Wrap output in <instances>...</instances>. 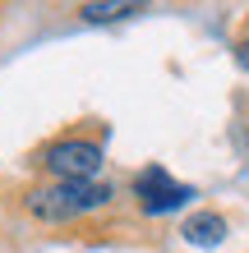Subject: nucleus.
<instances>
[{"label":"nucleus","mask_w":249,"mask_h":253,"mask_svg":"<svg viewBox=\"0 0 249 253\" xmlns=\"http://www.w3.org/2000/svg\"><path fill=\"white\" fill-rule=\"evenodd\" d=\"M111 198H115V189L101 184V180H51V184L28 189L23 207L37 221L65 226V221H79V216H93L101 207H111Z\"/></svg>","instance_id":"obj_1"},{"label":"nucleus","mask_w":249,"mask_h":253,"mask_svg":"<svg viewBox=\"0 0 249 253\" xmlns=\"http://www.w3.org/2000/svg\"><path fill=\"white\" fill-rule=\"evenodd\" d=\"M37 166L51 175V180H97L101 170V143L93 138H55L37 152Z\"/></svg>","instance_id":"obj_2"},{"label":"nucleus","mask_w":249,"mask_h":253,"mask_svg":"<svg viewBox=\"0 0 249 253\" xmlns=\"http://www.w3.org/2000/svg\"><path fill=\"white\" fill-rule=\"evenodd\" d=\"M189 198H194V189L180 184L162 166H148V170L134 175V203H139L143 216H171V212H180Z\"/></svg>","instance_id":"obj_3"},{"label":"nucleus","mask_w":249,"mask_h":253,"mask_svg":"<svg viewBox=\"0 0 249 253\" xmlns=\"http://www.w3.org/2000/svg\"><path fill=\"white\" fill-rule=\"evenodd\" d=\"M180 235H185V244H199V249H217L226 240V216L222 212H194L180 226Z\"/></svg>","instance_id":"obj_4"},{"label":"nucleus","mask_w":249,"mask_h":253,"mask_svg":"<svg viewBox=\"0 0 249 253\" xmlns=\"http://www.w3.org/2000/svg\"><path fill=\"white\" fill-rule=\"evenodd\" d=\"M148 5H134V0H88L79 5V19L83 23H115V19H134Z\"/></svg>","instance_id":"obj_5"},{"label":"nucleus","mask_w":249,"mask_h":253,"mask_svg":"<svg viewBox=\"0 0 249 253\" xmlns=\"http://www.w3.org/2000/svg\"><path fill=\"white\" fill-rule=\"evenodd\" d=\"M236 65H240V69H249V37L236 46Z\"/></svg>","instance_id":"obj_6"},{"label":"nucleus","mask_w":249,"mask_h":253,"mask_svg":"<svg viewBox=\"0 0 249 253\" xmlns=\"http://www.w3.org/2000/svg\"><path fill=\"white\" fill-rule=\"evenodd\" d=\"M245 143H249V129H245Z\"/></svg>","instance_id":"obj_7"}]
</instances>
